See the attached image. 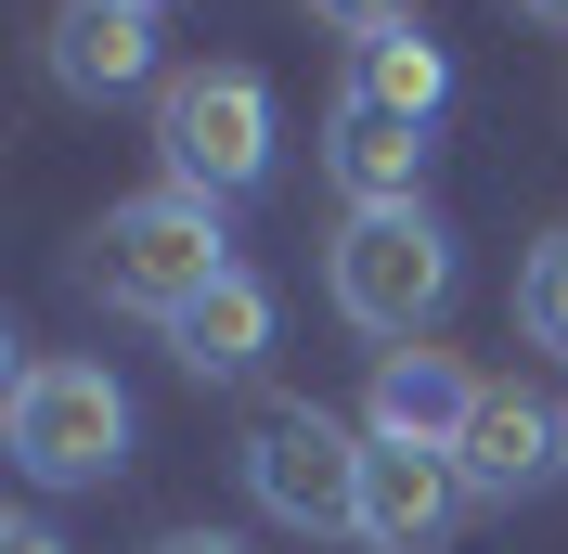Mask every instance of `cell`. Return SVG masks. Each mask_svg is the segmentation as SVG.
I'll use <instances>...</instances> for the list:
<instances>
[{
	"label": "cell",
	"mask_w": 568,
	"mask_h": 554,
	"mask_svg": "<svg viewBox=\"0 0 568 554\" xmlns=\"http://www.w3.org/2000/svg\"><path fill=\"white\" fill-rule=\"evenodd\" d=\"M78 271H91V297H104V310H142L155 336H169V322L194 310L220 271H233V245H220V207H207V194L142 181L130 207L91 219V258H78Z\"/></svg>",
	"instance_id": "obj_1"
},
{
	"label": "cell",
	"mask_w": 568,
	"mask_h": 554,
	"mask_svg": "<svg viewBox=\"0 0 568 554\" xmlns=\"http://www.w3.org/2000/svg\"><path fill=\"white\" fill-rule=\"evenodd\" d=\"M323 297H336L349 336L414 348L426 322L453 310V233H439L426 207H349L336 245H323Z\"/></svg>",
	"instance_id": "obj_2"
},
{
	"label": "cell",
	"mask_w": 568,
	"mask_h": 554,
	"mask_svg": "<svg viewBox=\"0 0 568 554\" xmlns=\"http://www.w3.org/2000/svg\"><path fill=\"white\" fill-rule=\"evenodd\" d=\"M0 451L27 464L39 490H104L130 464V387L104 361H65V348H39L13 400H0Z\"/></svg>",
	"instance_id": "obj_3"
},
{
	"label": "cell",
	"mask_w": 568,
	"mask_h": 554,
	"mask_svg": "<svg viewBox=\"0 0 568 554\" xmlns=\"http://www.w3.org/2000/svg\"><path fill=\"white\" fill-rule=\"evenodd\" d=\"M155 155H169V181L207 194V207L258 194V181H272V91H258V65H169V91H155Z\"/></svg>",
	"instance_id": "obj_4"
},
{
	"label": "cell",
	"mask_w": 568,
	"mask_h": 554,
	"mask_svg": "<svg viewBox=\"0 0 568 554\" xmlns=\"http://www.w3.org/2000/svg\"><path fill=\"white\" fill-rule=\"evenodd\" d=\"M362 425H336L323 400H272L246 425V490L272 529H362Z\"/></svg>",
	"instance_id": "obj_5"
},
{
	"label": "cell",
	"mask_w": 568,
	"mask_h": 554,
	"mask_svg": "<svg viewBox=\"0 0 568 554\" xmlns=\"http://www.w3.org/2000/svg\"><path fill=\"white\" fill-rule=\"evenodd\" d=\"M556 464H568V413H556V400H530V387H478V413H465V439H453L465 503H530Z\"/></svg>",
	"instance_id": "obj_6"
},
{
	"label": "cell",
	"mask_w": 568,
	"mask_h": 554,
	"mask_svg": "<svg viewBox=\"0 0 568 554\" xmlns=\"http://www.w3.org/2000/svg\"><path fill=\"white\" fill-rule=\"evenodd\" d=\"M52 91H78V104H130V91H169V52H155V13L142 0H65L52 13Z\"/></svg>",
	"instance_id": "obj_7"
},
{
	"label": "cell",
	"mask_w": 568,
	"mask_h": 554,
	"mask_svg": "<svg viewBox=\"0 0 568 554\" xmlns=\"http://www.w3.org/2000/svg\"><path fill=\"white\" fill-rule=\"evenodd\" d=\"M478 387L491 375H465L453 348H375V387H362V439H400V451H453L465 413H478Z\"/></svg>",
	"instance_id": "obj_8"
},
{
	"label": "cell",
	"mask_w": 568,
	"mask_h": 554,
	"mask_svg": "<svg viewBox=\"0 0 568 554\" xmlns=\"http://www.w3.org/2000/svg\"><path fill=\"white\" fill-rule=\"evenodd\" d=\"M453 516H465L453 451H400V439L362 451V529H349L362 554H439V542H453Z\"/></svg>",
	"instance_id": "obj_9"
},
{
	"label": "cell",
	"mask_w": 568,
	"mask_h": 554,
	"mask_svg": "<svg viewBox=\"0 0 568 554\" xmlns=\"http://www.w3.org/2000/svg\"><path fill=\"white\" fill-rule=\"evenodd\" d=\"M323 168H336V194H349V207H414L426 130H400V116H375V104H349V91H336V116H323Z\"/></svg>",
	"instance_id": "obj_10"
},
{
	"label": "cell",
	"mask_w": 568,
	"mask_h": 554,
	"mask_svg": "<svg viewBox=\"0 0 568 554\" xmlns=\"http://www.w3.org/2000/svg\"><path fill=\"white\" fill-rule=\"evenodd\" d=\"M258 348H272V284H258L246 258H233V271H220L207 297H194V310L169 322V361H181V375H207V387H233V375L258 361Z\"/></svg>",
	"instance_id": "obj_11"
},
{
	"label": "cell",
	"mask_w": 568,
	"mask_h": 554,
	"mask_svg": "<svg viewBox=\"0 0 568 554\" xmlns=\"http://www.w3.org/2000/svg\"><path fill=\"white\" fill-rule=\"evenodd\" d=\"M349 104H375V116H400V130H426V116L453 104V52H439L426 27L349 39Z\"/></svg>",
	"instance_id": "obj_12"
},
{
	"label": "cell",
	"mask_w": 568,
	"mask_h": 554,
	"mask_svg": "<svg viewBox=\"0 0 568 554\" xmlns=\"http://www.w3.org/2000/svg\"><path fill=\"white\" fill-rule=\"evenodd\" d=\"M517 336L568 361V219H556V233L530 245V258H517Z\"/></svg>",
	"instance_id": "obj_13"
},
{
	"label": "cell",
	"mask_w": 568,
	"mask_h": 554,
	"mask_svg": "<svg viewBox=\"0 0 568 554\" xmlns=\"http://www.w3.org/2000/svg\"><path fill=\"white\" fill-rule=\"evenodd\" d=\"M323 27H349V39H375V27H414V0H311Z\"/></svg>",
	"instance_id": "obj_14"
},
{
	"label": "cell",
	"mask_w": 568,
	"mask_h": 554,
	"mask_svg": "<svg viewBox=\"0 0 568 554\" xmlns=\"http://www.w3.org/2000/svg\"><path fill=\"white\" fill-rule=\"evenodd\" d=\"M0 554H65V542H52L39 516H13V529H0Z\"/></svg>",
	"instance_id": "obj_15"
},
{
	"label": "cell",
	"mask_w": 568,
	"mask_h": 554,
	"mask_svg": "<svg viewBox=\"0 0 568 554\" xmlns=\"http://www.w3.org/2000/svg\"><path fill=\"white\" fill-rule=\"evenodd\" d=\"M155 554H246L233 529H181V542H155Z\"/></svg>",
	"instance_id": "obj_16"
},
{
	"label": "cell",
	"mask_w": 568,
	"mask_h": 554,
	"mask_svg": "<svg viewBox=\"0 0 568 554\" xmlns=\"http://www.w3.org/2000/svg\"><path fill=\"white\" fill-rule=\"evenodd\" d=\"M517 13H542V27H568V0H517Z\"/></svg>",
	"instance_id": "obj_17"
},
{
	"label": "cell",
	"mask_w": 568,
	"mask_h": 554,
	"mask_svg": "<svg viewBox=\"0 0 568 554\" xmlns=\"http://www.w3.org/2000/svg\"><path fill=\"white\" fill-rule=\"evenodd\" d=\"M142 13H169V0H142Z\"/></svg>",
	"instance_id": "obj_18"
},
{
	"label": "cell",
	"mask_w": 568,
	"mask_h": 554,
	"mask_svg": "<svg viewBox=\"0 0 568 554\" xmlns=\"http://www.w3.org/2000/svg\"><path fill=\"white\" fill-rule=\"evenodd\" d=\"M556 413H568V400H556Z\"/></svg>",
	"instance_id": "obj_19"
}]
</instances>
